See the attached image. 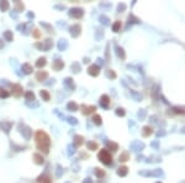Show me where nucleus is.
<instances>
[{"instance_id": "nucleus-54", "label": "nucleus", "mask_w": 185, "mask_h": 183, "mask_svg": "<svg viewBox=\"0 0 185 183\" xmlns=\"http://www.w3.org/2000/svg\"><path fill=\"white\" fill-rule=\"evenodd\" d=\"M183 183H185V182H183Z\"/></svg>"}, {"instance_id": "nucleus-52", "label": "nucleus", "mask_w": 185, "mask_h": 183, "mask_svg": "<svg viewBox=\"0 0 185 183\" xmlns=\"http://www.w3.org/2000/svg\"><path fill=\"white\" fill-rule=\"evenodd\" d=\"M180 131H182V132H183V134H185V126H184V127H183V129H182V130H180Z\"/></svg>"}, {"instance_id": "nucleus-49", "label": "nucleus", "mask_w": 185, "mask_h": 183, "mask_svg": "<svg viewBox=\"0 0 185 183\" xmlns=\"http://www.w3.org/2000/svg\"><path fill=\"white\" fill-rule=\"evenodd\" d=\"M164 134H165L164 131H158V132H157V135H158V136H160V135H164Z\"/></svg>"}, {"instance_id": "nucleus-45", "label": "nucleus", "mask_w": 185, "mask_h": 183, "mask_svg": "<svg viewBox=\"0 0 185 183\" xmlns=\"http://www.w3.org/2000/svg\"><path fill=\"white\" fill-rule=\"evenodd\" d=\"M125 9H126V4H120V5L117 6V11L121 12L122 10H125Z\"/></svg>"}, {"instance_id": "nucleus-39", "label": "nucleus", "mask_w": 185, "mask_h": 183, "mask_svg": "<svg viewBox=\"0 0 185 183\" xmlns=\"http://www.w3.org/2000/svg\"><path fill=\"white\" fill-rule=\"evenodd\" d=\"M106 76H108L109 78H112V79L116 78V73H115L114 71H111V69H108V71H106Z\"/></svg>"}, {"instance_id": "nucleus-26", "label": "nucleus", "mask_w": 185, "mask_h": 183, "mask_svg": "<svg viewBox=\"0 0 185 183\" xmlns=\"http://www.w3.org/2000/svg\"><path fill=\"white\" fill-rule=\"evenodd\" d=\"M25 98H26L27 102H31V100L34 102V100H35V94L32 93V92H26V93H25Z\"/></svg>"}, {"instance_id": "nucleus-17", "label": "nucleus", "mask_w": 185, "mask_h": 183, "mask_svg": "<svg viewBox=\"0 0 185 183\" xmlns=\"http://www.w3.org/2000/svg\"><path fill=\"white\" fill-rule=\"evenodd\" d=\"M152 132H153V129H152L151 126H145L142 129V135L145 136V137H147V136H149Z\"/></svg>"}, {"instance_id": "nucleus-16", "label": "nucleus", "mask_w": 185, "mask_h": 183, "mask_svg": "<svg viewBox=\"0 0 185 183\" xmlns=\"http://www.w3.org/2000/svg\"><path fill=\"white\" fill-rule=\"evenodd\" d=\"M95 107H86V105H82V111L85 114H90V113H92V111H95Z\"/></svg>"}, {"instance_id": "nucleus-29", "label": "nucleus", "mask_w": 185, "mask_h": 183, "mask_svg": "<svg viewBox=\"0 0 185 183\" xmlns=\"http://www.w3.org/2000/svg\"><path fill=\"white\" fill-rule=\"evenodd\" d=\"M3 36H4V39H5L6 41H12V39H14V36H12V32H11V31H5Z\"/></svg>"}, {"instance_id": "nucleus-22", "label": "nucleus", "mask_w": 185, "mask_h": 183, "mask_svg": "<svg viewBox=\"0 0 185 183\" xmlns=\"http://www.w3.org/2000/svg\"><path fill=\"white\" fill-rule=\"evenodd\" d=\"M34 158H35V162H36L37 164H42V163L45 162V158L41 156L40 153H35V155H34Z\"/></svg>"}, {"instance_id": "nucleus-53", "label": "nucleus", "mask_w": 185, "mask_h": 183, "mask_svg": "<svg viewBox=\"0 0 185 183\" xmlns=\"http://www.w3.org/2000/svg\"><path fill=\"white\" fill-rule=\"evenodd\" d=\"M156 183H162V182H156Z\"/></svg>"}, {"instance_id": "nucleus-40", "label": "nucleus", "mask_w": 185, "mask_h": 183, "mask_svg": "<svg viewBox=\"0 0 185 183\" xmlns=\"http://www.w3.org/2000/svg\"><path fill=\"white\" fill-rule=\"evenodd\" d=\"M125 114H126V111H125L123 108H117L116 109V115L117 116H125Z\"/></svg>"}, {"instance_id": "nucleus-20", "label": "nucleus", "mask_w": 185, "mask_h": 183, "mask_svg": "<svg viewBox=\"0 0 185 183\" xmlns=\"http://www.w3.org/2000/svg\"><path fill=\"white\" fill-rule=\"evenodd\" d=\"M115 48H116V53H117V56H119L120 58H122V59L126 58V54H125L123 48H122V47H120V46H116Z\"/></svg>"}, {"instance_id": "nucleus-5", "label": "nucleus", "mask_w": 185, "mask_h": 183, "mask_svg": "<svg viewBox=\"0 0 185 183\" xmlns=\"http://www.w3.org/2000/svg\"><path fill=\"white\" fill-rule=\"evenodd\" d=\"M143 149H145V144L141 142V141H133V142L131 144V150L132 151H136V152H138V151H142Z\"/></svg>"}, {"instance_id": "nucleus-15", "label": "nucleus", "mask_w": 185, "mask_h": 183, "mask_svg": "<svg viewBox=\"0 0 185 183\" xmlns=\"http://www.w3.org/2000/svg\"><path fill=\"white\" fill-rule=\"evenodd\" d=\"M141 175H145V176H162L163 172L160 170H154V171H151V172H140Z\"/></svg>"}, {"instance_id": "nucleus-27", "label": "nucleus", "mask_w": 185, "mask_h": 183, "mask_svg": "<svg viewBox=\"0 0 185 183\" xmlns=\"http://www.w3.org/2000/svg\"><path fill=\"white\" fill-rule=\"evenodd\" d=\"M40 95H41V98H43V100H46V102H48L49 100V93L47 90H41Z\"/></svg>"}, {"instance_id": "nucleus-9", "label": "nucleus", "mask_w": 185, "mask_h": 183, "mask_svg": "<svg viewBox=\"0 0 185 183\" xmlns=\"http://www.w3.org/2000/svg\"><path fill=\"white\" fill-rule=\"evenodd\" d=\"M22 87L20 84H14L12 85V94L15 95V97H20V95H22Z\"/></svg>"}, {"instance_id": "nucleus-25", "label": "nucleus", "mask_w": 185, "mask_h": 183, "mask_svg": "<svg viewBox=\"0 0 185 183\" xmlns=\"http://www.w3.org/2000/svg\"><path fill=\"white\" fill-rule=\"evenodd\" d=\"M67 108H68V110H72V111H77L78 110V105H77V103H74V102L68 103Z\"/></svg>"}, {"instance_id": "nucleus-23", "label": "nucleus", "mask_w": 185, "mask_h": 183, "mask_svg": "<svg viewBox=\"0 0 185 183\" xmlns=\"http://www.w3.org/2000/svg\"><path fill=\"white\" fill-rule=\"evenodd\" d=\"M22 71H24V73H26V74H30L32 72V66L29 65V63H24V65H22Z\"/></svg>"}, {"instance_id": "nucleus-11", "label": "nucleus", "mask_w": 185, "mask_h": 183, "mask_svg": "<svg viewBox=\"0 0 185 183\" xmlns=\"http://www.w3.org/2000/svg\"><path fill=\"white\" fill-rule=\"evenodd\" d=\"M37 182L38 183H52V178L45 173V175H41L38 178H37Z\"/></svg>"}, {"instance_id": "nucleus-46", "label": "nucleus", "mask_w": 185, "mask_h": 183, "mask_svg": "<svg viewBox=\"0 0 185 183\" xmlns=\"http://www.w3.org/2000/svg\"><path fill=\"white\" fill-rule=\"evenodd\" d=\"M68 121L71 122V124H73V125L78 124V121H77V119H75V118H68Z\"/></svg>"}, {"instance_id": "nucleus-43", "label": "nucleus", "mask_w": 185, "mask_h": 183, "mask_svg": "<svg viewBox=\"0 0 185 183\" xmlns=\"http://www.w3.org/2000/svg\"><path fill=\"white\" fill-rule=\"evenodd\" d=\"M95 173H96V176H98L99 178H101V177H104V176H105V172H104V171H101L100 168H95Z\"/></svg>"}, {"instance_id": "nucleus-38", "label": "nucleus", "mask_w": 185, "mask_h": 183, "mask_svg": "<svg viewBox=\"0 0 185 183\" xmlns=\"http://www.w3.org/2000/svg\"><path fill=\"white\" fill-rule=\"evenodd\" d=\"M0 9H1L3 11H5L9 9V3L8 1H0Z\"/></svg>"}, {"instance_id": "nucleus-2", "label": "nucleus", "mask_w": 185, "mask_h": 183, "mask_svg": "<svg viewBox=\"0 0 185 183\" xmlns=\"http://www.w3.org/2000/svg\"><path fill=\"white\" fill-rule=\"evenodd\" d=\"M98 158L104 164H106V166H109V164L112 163V157H111V155H110V152L108 150H101L99 152V155H98Z\"/></svg>"}, {"instance_id": "nucleus-41", "label": "nucleus", "mask_w": 185, "mask_h": 183, "mask_svg": "<svg viewBox=\"0 0 185 183\" xmlns=\"http://www.w3.org/2000/svg\"><path fill=\"white\" fill-rule=\"evenodd\" d=\"M131 94L133 95V98H135V99L137 100V102H140V100L142 99V95H141V94H138V93H136L135 90H131Z\"/></svg>"}, {"instance_id": "nucleus-37", "label": "nucleus", "mask_w": 185, "mask_h": 183, "mask_svg": "<svg viewBox=\"0 0 185 183\" xmlns=\"http://www.w3.org/2000/svg\"><path fill=\"white\" fill-rule=\"evenodd\" d=\"M9 97V92L4 88H0V98H8Z\"/></svg>"}, {"instance_id": "nucleus-47", "label": "nucleus", "mask_w": 185, "mask_h": 183, "mask_svg": "<svg viewBox=\"0 0 185 183\" xmlns=\"http://www.w3.org/2000/svg\"><path fill=\"white\" fill-rule=\"evenodd\" d=\"M74 151H75V150H74V146H69V151H68V153H69V155H71V153H74Z\"/></svg>"}, {"instance_id": "nucleus-12", "label": "nucleus", "mask_w": 185, "mask_h": 183, "mask_svg": "<svg viewBox=\"0 0 185 183\" xmlns=\"http://www.w3.org/2000/svg\"><path fill=\"white\" fill-rule=\"evenodd\" d=\"M52 67H53V69H54V71H61L62 68L64 67V63H63L62 59H56V61L53 62Z\"/></svg>"}, {"instance_id": "nucleus-30", "label": "nucleus", "mask_w": 185, "mask_h": 183, "mask_svg": "<svg viewBox=\"0 0 185 183\" xmlns=\"http://www.w3.org/2000/svg\"><path fill=\"white\" fill-rule=\"evenodd\" d=\"M92 121H94L95 125H101V124H103V120H101V116L100 115H94V116H92Z\"/></svg>"}, {"instance_id": "nucleus-6", "label": "nucleus", "mask_w": 185, "mask_h": 183, "mask_svg": "<svg viewBox=\"0 0 185 183\" xmlns=\"http://www.w3.org/2000/svg\"><path fill=\"white\" fill-rule=\"evenodd\" d=\"M88 73H89L90 76H94V77L99 76V73H100V67H99L98 65H91V66L89 67V69H88Z\"/></svg>"}, {"instance_id": "nucleus-51", "label": "nucleus", "mask_w": 185, "mask_h": 183, "mask_svg": "<svg viewBox=\"0 0 185 183\" xmlns=\"http://www.w3.org/2000/svg\"><path fill=\"white\" fill-rule=\"evenodd\" d=\"M152 146H154V147H157V146H158V141H156V142H153V144H152Z\"/></svg>"}, {"instance_id": "nucleus-36", "label": "nucleus", "mask_w": 185, "mask_h": 183, "mask_svg": "<svg viewBox=\"0 0 185 183\" xmlns=\"http://www.w3.org/2000/svg\"><path fill=\"white\" fill-rule=\"evenodd\" d=\"M71 68H72V71H73L74 73H78V72L80 71V66H79V63H77V62H75V63H73Z\"/></svg>"}, {"instance_id": "nucleus-19", "label": "nucleus", "mask_w": 185, "mask_h": 183, "mask_svg": "<svg viewBox=\"0 0 185 183\" xmlns=\"http://www.w3.org/2000/svg\"><path fill=\"white\" fill-rule=\"evenodd\" d=\"M68 47V42H67V40H61L58 42V48H59V51H64V50H67Z\"/></svg>"}, {"instance_id": "nucleus-32", "label": "nucleus", "mask_w": 185, "mask_h": 183, "mask_svg": "<svg viewBox=\"0 0 185 183\" xmlns=\"http://www.w3.org/2000/svg\"><path fill=\"white\" fill-rule=\"evenodd\" d=\"M108 146H109V149H110L111 151H114V152L119 150V145L115 144V142H108Z\"/></svg>"}, {"instance_id": "nucleus-18", "label": "nucleus", "mask_w": 185, "mask_h": 183, "mask_svg": "<svg viewBox=\"0 0 185 183\" xmlns=\"http://www.w3.org/2000/svg\"><path fill=\"white\" fill-rule=\"evenodd\" d=\"M127 173H128V168L126 166H122V167H120L119 170H117V175L121 176V177H125Z\"/></svg>"}, {"instance_id": "nucleus-35", "label": "nucleus", "mask_w": 185, "mask_h": 183, "mask_svg": "<svg viewBox=\"0 0 185 183\" xmlns=\"http://www.w3.org/2000/svg\"><path fill=\"white\" fill-rule=\"evenodd\" d=\"M45 65H46V58H45V57H42V58H38V61H37L36 66L38 67V68H41V67H43Z\"/></svg>"}, {"instance_id": "nucleus-13", "label": "nucleus", "mask_w": 185, "mask_h": 183, "mask_svg": "<svg viewBox=\"0 0 185 183\" xmlns=\"http://www.w3.org/2000/svg\"><path fill=\"white\" fill-rule=\"evenodd\" d=\"M47 77H48V73H47V72H46V71H40V72L36 74V79L40 80V82H42V80L47 79Z\"/></svg>"}, {"instance_id": "nucleus-55", "label": "nucleus", "mask_w": 185, "mask_h": 183, "mask_svg": "<svg viewBox=\"0 0 185 183\" xmlns=\"http://www.w3.org/2000/svg\"><path fill=\"white\" fill-rule=\"evenodd\" d=\"M67 183H69V182H67Z\"/></svg>"}, {"instance_id": "nucleus-1", "label": "nucleus", "mask_w": 185, "mask_h": 183, "mask_svg": "<svg viewBox=\"0 0 185 183\" xmlns=\"http://www.w3.org/2000/svg\"><path fill=\"white\" fill-rule=\"evenodd\" d=\"M36 145H37V149L43 151V152H48L49 150V146H51V140H49V136L46 134L45 131L40 130L36 132Z\"/></svg>"}, {"instance_id": "nucleus-50", "label": "nucleus", "mask_w": 185, "mask_h": 183, "mask_svg": "<svg viewBox=\"0 0 185 183\" xmlns=\"http://www.w3.org/2000/svg\"><path fill=\"white\" fill-rule=\"evenodd\" d=\"M84 183H91V181H90V178H85V181H84Z\"/></svg>"}, {"instance_id": "nucleus-42", "label": "nucleus", "mask_w": 185, "mask_h": 183, "mask_svg": "<svg viewBox=\"0 0 185 183\" xmlns=\"http://www.w3.org/2000/svg\"><path fill=\"white\" fill-rule=\"evenodd\" d=\"M100 21L103 22L104 25H109V21H110V20H109V17H108V16L101 15V16H100Z\"/></svg>"}, {"instance_id": "nucleus-14", "label": "nucleus", "mask_w": 185, "mask_h": 183, "mask_svg": "<svg viewBox=\"0 0 185 183\" xmlns=\"http://www.w3.org/2000/svg\"><path fill=\"white\" fill-rule=\"evenodd\" d=\"M64 85H66L68 89H71V90L75 89V84H74V82H73L72 78H66L64 79Z\"/></svg>"}, {"instance_id": "nucleus-33", "label": "nucleus", "mask_w": 185, "mask_h": 183, "mask_svg": "<svg viewBox=\"0 0 185 183\" xmlns=\"http://www.w3.org/2000/svg\"><path fill=\"white\" fill-rule=\"evenodd\" d=\"M120 29H121V21H116L115 24L112 25V30L115 31V32H119Z\"/></svg>"}, {"instance_id": "nucleus-48", "label": "nucleus", "mask_w": 185, "mask_h": 183, "mask_svg": "<svg viewBox=\"0 0 185 183\" xmlns=\"http://www.w3.org/2000/svg\"><path fill=\"white\" fill-rule=\"evenodd\" d=\"M57 177H61V166H57Z\"/></svg>"}, {"instance_id": "nucleus-8", "label": "nucleus", "mask_w": 185, "mask_h": 183, "mask_svg": "<svg viewBox=\"0 0 185 183\" xmlns=\"http://www.w3.org/2000/svg\"><path fill=\"white\" fill-rule=\"evenodd\" d=\"M53 46V42H52V40H46L45 42L42 45H37V47H40V48H42L43 51H48V50L51 48Z\"/></svg>"}, {"instance_id": "nucleus-34", "label": "nucleus", "mask_w": 185, "mask_h": 183, "mask_svg": "<svg viewBox=\"0 0 185 183\" xmlns=\"http://www.w3.org/2000/svg\"><path fill=\"white\" fill-rule=\"evenodd\" d=\"M146 115H147V111L145 110V109H141V110L138 111V118H140V120H145Z\"/></svg>"}, {"instance_id": "nucleus-44", "label": "nucleus", "mask_w": 185, "mask_h": 183, "mask_svg": "<svg viewBox=\"0 0 185 183\" xmlns=\"http://www.w3.org/2000/svg\"><path fill=\"white\" fill-rule=\"evenodd\" d=\"M173 110L177 113V114H185V110H184V109H183V108H179V107H174Z\"/></svg>"}, {"instance_id": "nucleus-3", "label": "nucleus", "mask_w": 185, "mask_h": 183, "mask_svg": "<svg viewBox=\"0 0 185 183\" xmlns=\"http://www.w3.org/2000/svg\"><path fill=\"white\" fill-rule=\"evenodd\" d=\"M83 14H84V11H83V9H80V8H73V9L69 10V16L75 17V19H79V17H82Z\"/></svg>"}, {"instance_id": "nucleus-21", "label": "nucleus", "mask_w": 185, "mask_h": 183, "mask_svg": "<svg viewBox=\"0 0 185 183\" xmlns=\"http://www.w3.org/2000/svg\"><path fill=\"white\" fill-rule=\"evenodd\" d=\"M0 126H1V129L5 131V132H9V130H10V127H11V122H9V121H3L1 124H0Z\"/></svg>"}, {"instance_id": "nucleus-7", "label": "nucleus", "mask_w": 185, "mask_h": 183, "mask_svg": "<svg viewBox=\"0 0 185 183\" xmlns=\"http://www.w3.org/2000/svg\"><path fill=\"white\" fill-rule=\"evenodd\" d=\"M80 32H82V27L79 25H73L71 27V35L73 37H78L80 35Z\"/></svg>"}, {"instance_id": "nucleus-24", "label": "nucleus", "mask_w": 185, "mask_h": 183, "mask_svg": "<svg viewBox=\"0 0 185 183\" xmlns=\"http://www.w3.org/2000/svg\"><path fill=\"white\" fill-rule=\"evenodd\" d=\"M128 158H130L128 152H122L121 155H120V157H119L120 162H126V161H128Z\"/></svg>"}, {"instance_id": "nucleus-28", "label": "nucleus", "mask_w": 185, "mask_h": 183, "mask_svg": "<svg viewBox=\"0 0 185 183\" xmlns=\"http://www.w3.org/2000/svg\"><path fill=\"white\" fill-rule=\"evenodd\" d=\"M83 137L79 136V135H77V136H74V144H75V146H80L83 144Z\"/></svg>"}, {"instance_id": "nucleus-10", "label": "nucleus", "mask_w": 185, "mask_h": 183, "mask_svg": "<svg viewBox=\"0 0 185 183\" xmlns=\"http://www.w3.org/2000/svg\"><path fill=\"white\" fill-rule=\"evenodd\" d=\"M109 104H110V98H109V95H101V98H100V105L103 108H108L109 107Z\"/></svg>"}, {"instance_id": "nucleus-31", "label": "nucleus", "mask_w": 185, "mask_h": 183, "mask_svg": "<svg viewBox=\"0 0 185 183\" xmlns=\"http://www.w3.org/2000/svg\"><path fill=\"white\" fill-rule=\"evenodd\" d=\"M86 146H88V150H91V151H94V150H98V144L96 142H88L86 144Z\"/></svg>"}, {"instance_id": "nucleus-4", "label": "nucleus", "mask_w": 185, "mask_h": 183, "mask_svg": "<svg viewBox=\"0 0 185 183\" xmlns=\"http://www.w3.org/2000/svg\"><path fill=\"white\" fill-rule=\"evenodd\" d=\"M20 131H21V134L24 135V137L26 140H29L30 137H31V134H32V130L30 129L29 126H26L24 124H20Z\"/></svg>"}]
</instances>
